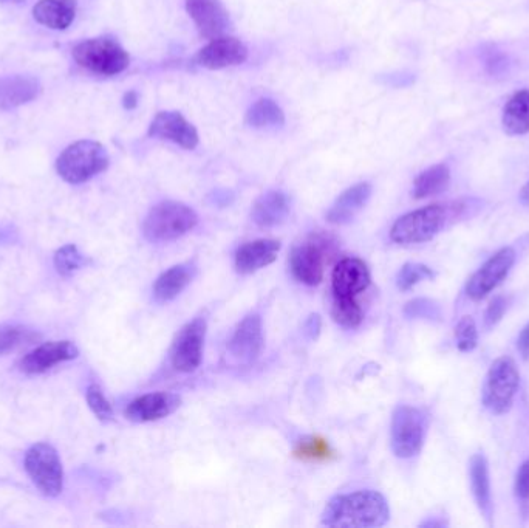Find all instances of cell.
<instances>
[{
	"label": "cell",
	"instance_id": "1",
	"mask_svg": "<svg viewBox=\"0 0 529 528\" xmlns=\"http://www.w3.org/2000/svg\"><path fill=\"white\" fill-rule=\"evenodd\" d=\"M390 508L383 494L373 490H359L341 494L328 502L322 513L325 527H383L389 522Z\"/></svg>",
	"mask_w": 529,
	"mask_h": 528
},
{
	"label": "cell",
	"instance_id": "2",
	"mask_svg": "<svg viewBox=\"0 0 529 528\" xmlns=\"http://www.w3.org/2000/svg\"><path fill=\"white\" fill-rule=\"evenodd\" d=\"M454 213L455 206L451 205L437 203V205L424 206L396 220L390 231V237L396 244H423L441 233Z\"/></svg>",
	"mask_w": 529,
	"mask_h": 528
},
{
	"label": "cell",
	"instance_id": "3",
	"mask_svg": "<svg viewBox=\"0 0 529 528\" xmlns=\"http://www.w3.org/2000/svg\"><path fill=\"white\" fill-rule=\"evenodd\" d=\"M109 162V154L103 144L93 140H81L70 144L69 148L59 155L56 169L65 182L79 185L106 171Z\"/></svg>",
	"mask_w": 529,
	"mask_h": 528
},
{
	"label": "cell",
	"instance_id": "4",
	"mask_svg": "<svg viewBox=\"0 0 529 528\" xmlns=\"http://www.w3.org/2000/svg\"><path fill=\"white\" fill-rule=\"evenodd\" d=\"M198 216L185 203L164 200L149 211L143 233L151 242H171L197 227Z\"/></svg>",
	"mask_w": 529,
	"mask_h": 528
},
{
	"label": "cell",
	"instance_id": "5",
	"mask_svg": "<svg viewBox=\"0 0 529 528\" xmlns=\"http://www.w3.org/2000/svg\"><path fill=\"white\" fill-rule=\"evenodd\" d=\"M336 253V240L332 234L313 233L304 244L297 245L290 256L294 278L302 284L318 285L324 278L325 264Z\"/></svg>",
	"mask_w": 529,
	"mask_h": 528
},
{
	"label": "cell",
	"instance_id": "6",
	"mask_svg": "<svg viewBox=\"0 0 529 528\" xmlns=\"http://www.w3.org/2000/svg\"><path fill=\"white\" fill-rule=\"evenodd\" d=\"M73 58L82 69L95 75L115 76L129 67V53L110 38H95L73 48Z\"/></svg>",
	"mask_w": 529,
	"mask_h": 528
},
{
	"label": "cell",
	"instance_id": "7",
	"mask_svg": "<svg viewBox=\"0 0 529 528\" xmlns=\"http://www.w3.org/2000/svg\"><path fill=\"white\" fill-rule=\"evenodd\" d=\"M520 374L516 361L511 357H500L489 367L483 386V405L492 414H505L511 409L517 388H519Z\"/></svg>",
	"mask_w": 529,
	"mask_h": 528
},
{
	"label": "cell",
	"instance_id": "8",
	"mask_svg": "<svg viewBox=\"0 0 529 528\" xmlns=\"http://www.w3.org/2000/svg\"><path fill=\"white\" fill-rule=\"evenodd\" d=\"M25 470L45 496H58L64 488V470L55 448L36 443L25 456Z\"/></svg>",
	"mask_w": 529,
	"mask_h": 528
},
{
	"label": "cell",
	"instance_id": "9",
	"mask_svg": "<svg viewBox=\"0 0 529 528\" xmlns=\"http://www.w3.org/2000/svg\"><path fill=\"white\" fill-rule=\"evenodd\" d=\"M426 434V417L413 406H400L393 412L392 450L401 459H412L423 448Z\"/></svg>",
	"mask_w": 529,
	"mask_h": 528
},
{
	"label": "cell",
	"instance_id": "10",
	"mask_svg": "<svg viewBox=\"0 0 529 528\" xmlns=\"http://www.w3.org/2000/svg\"><path fill=\"white\" fill-rule=\"evenodd\" d=\"M206 321L203 318H195L186 324L175 338L172 346V366L178 372H194L203 358V347H205Z\"/></svg>",
	"mask_w": 529,
	"mask_h": 528
},
{
	"label": "cell",
	"instance_id": "11",
	"mask_svg": "<svg viewBox=\"0 0 529 528\" xmlns=\"http://www.w3.org/2000/svg\"><path fill=\"white\" fill-rule=\"evenodd\" d=\"M516 262V251L506 247L485 262L480 270L475 271L474 276L466 285V293L472 301H482L483 298L494 292L506 276L509 275L512 265Z\"/></svg>",
	"mask_w": 529,
	"mask_h": 528
},
{
	"label": "cell",
	"instance_id": "12",
	"mask_svg": "<svg viewBox=\"0 0 529 528\" xmlns=\"http://www.w3.org/2000/svg\"><path fill=\"white\" fill-rule=\"evenodd\" d=\"M186 11L202 38H220L231 28L228 10L220 0H186Z\"/></svg>",
	"mask_w": 529,
	"mask_h": 528
},
{
	"label": "cell",
	"instance_id": "13",
	"mask_svg": "<svg viewBox=\"0 0 529 528\" xmlns=\"http://www.w3.org/2000/svg\"><path fill=\"white\" fill-rule=\"evenodd\" d=\"M246 59H248V48L240 39L233 36L211 39V42L195 56L198 66L209 70L240 66Z\"/></svg>",
	"mask_w": 529,
	"mask_h": 528
},
{
	"label": "cell",
	"instance_id": "14",
	"mask_svg": "<svg viewBox=\"0 0 529 528\" xmlns=\"http://www.w3.org/2000/svg\"><path fill=\"white\" fill-rule=\"evenodd\" d=\"M149 137L172 141L180 148L194 151L198 146V132L194 124L189 123L180 112H158L149 126Z\"/></svg>",
	"mask_w": 529,
	"mask_h": 528
},
{
	"label": "cell",
	"instance_id": "15",
	"mask_svg": "<svg viewBox=\"0 0 529 528\" xmlns=\"http://www.w3.org/2000/svg\"><path fill=\"white\" fill-rule=\"evenodd\" d=\"M78 354V347L72 341H50L28 352L19 363V369L28 375L44 374L58 364L75 360Z\"/></svg>",
	"mask_w": 529,
	"mask_h": 528
},
{
	"label": "cell",
	"instance_id": "16",
	"mask_svg": "<svg viewBox=\"0 0 529 528\" xmlns=\"http://www.w3.org/2000/svg\"><path fill=\"white\" fill-rule=\"evenodd\" d=\"M181 405V397L172 392H154L135 398L126 409V417L132 422L147 423L166 419Z\"/></svg>",
	"mask_w": 529,
	"mask_h": 528
},
{
	"label": "cell",
	"instance_id": "17",
	"mask_svg": "<svg viewBox=\"0 0 529 528\" xmlns=\"http://www.w3.org/2000/svg\"><path fill=\"white\" fill-rule=\"evenodd\" d=\"M229 354L243 364H251L259 358L263 349L262 319L248 315L237 327L229 340Z\"/></svg>",
	"mask_w": 529,
	"mask_h": 528
},
{
	"label": "cell",
	"instance_id": "18",
	"mask_svg": "<svg viewBox=\"0 0 529 528\" xmlns=\"http://www.w3.org/2000/svg\"><path fill=\"white\" fill-rule=\"evenodd\" d=\"M332 284L335 299H356L369 287V268L361 259H344L333 271Z\"/></svg>",
	"mask_w": 529,
	"mask_h": 528
},
{
	"label": "cell",
	"instance_id": "19",
	"mask_svg": "<svg viewBox=\"0 0 529 528\" xmlns=\"http://www.w3.org/2000/svg\"><path fill=\"white\" fill-rule=\"evenodd\" d=\"M280 251L279 240L259 239L242 245L236 253V268L242 275H251L273 264Z\"/></svg>",
	"mask_w": 529,
	"mask_h": 528
},
{
	"label": "cell",
	"instance_id": "20",
	"mask_svg": "<svg viewBox=\"0 0 529 528\" xmlns=\"http://www.w3.org/2000/svg\"><path fill=\"white\" fill-rule=\"evenodd\" d=\"M370 196H372V185L366 182L358 183L342 192L328 211V222L335 223V225L349 223L367 205Z\"/></svg>",
	"mask_w": 529,
	"mask_h": 528
},
{
	"label": "cell",
	"instance_id": "21",
	"mask_svg": "<svg viewBox=\"0 0 529 528\" xmlns=\"http://www.w3.org/2000/svg\"><path fill=\"white\" fill-rule=\"evenodd\" d=\"M290 214V199L282 191H268L256 200L253 206V216L260 228H274L284 223Z\"/></svg>",
	"mask_w": 529,
	"mask_h": 528
},
{
	"label": "cell",
	"instance_id": "22",
	"mask_svg": "<svg viewBox=\"0 0 529 528\" xmlns=\"http://www.w3.org/2000/svg\"><path fill=\"white\" fill-rule=\"evenodd\" d=\"M41 84L31 76H8L0 79V109H14L38 98Z\"/></svg>",
	"mask_w": 529,
	"mask_h": 528
},
{
	"label": "cell",
	"instance_id": "23",
	"mask_svg": "<svg viewBox=\"0 0 529 528\" xmlns=\"http://www.w3.org/2000/svg\"><path fill=\"white\" fill-rule=\"evenodd\" d=\"M36 22L52 30H65L76 16V0H39L33 8Z\"/></svg>",
	"mask_w": 529,
	"mask_h": 528
},
{
	"label": "cell",
	"instance_id": "24",
	"mask_svg": "<svg viewBox=\"0 0 529 528\" xmlns=\"http://www.w3.org/2000/svg\"><path fill=\"white\" fill-rule=\"evenodd\" d=\"M195 276L194 265L180 264L164 271L163 275L155 281L154 296L160 304L171 302L180 295Z\"/></svg>",
	"mask_w": 529,
	"mask_h": 528
},
{
	"label": "cell",
	"instance_id": "25",
	"mask_svg": "<svg viewBox=\"0 0 529 528\" xmlns=\"http://www.w3.org/2000/svg\"><path fill=\"white\" fill-rule=\"evenodd\" d=\"M503 131L511 137L529 134V90H519L503 109Z\"/></svg>",
	"mask_w": 529,
	"mask_h": 528
},
{
	"label": "cell",
	"instance_id": "26",
	"mask_svg": "<svg viewBox=\"0 0 529 528\" xmlns=\"http://www.w3.org/2000/svg\"><path fill=\"white\" fill-rule=\"evenodd\" d=\"M449 183H451V169L448 165L440 163L431 166L421 172L413 182V199L423 200L438 196L449 188Z\"/></svg>",
	"mask_w": 529,
	"mask_h": 528
},
{
	"label": "cell",
	"instance_id": "27",
	"mask_svg": "<svg viewBox=\"0 0 529 528\" xmlns=\"http://www.w3.org/2000/svg\"><path fill=\"white\" fill-rule=\"evenodd\" d=\"M245 123L254 129L284 126V110L271 98H260L246 112Z\"/></svg>",
	"mask_w": 529,
	"mask_h": 528
},
{
	"label": "cell",
	"instance_id": "28",
	"mask_svg": "<svg viewBox=\"0 0 529 528\" xmlns=\"http://www.w3.org/2000/svg\"><path fill=\"white\" fill-rule=\"evenodd\" d=\"M472 493L480 510L489 518L491 511V482H489L488 462L482 454H475L471 460Z\"/></svg>",
	"mask_w": 529,
	"mask_h": 528
},
{
	"label": "cell",
	"instance_id": "29",
	"mask_svg": "<svg viewBox=\"0 0 529 528\" xmlns=\"http://www.w3.org/2000/svg\"><path fill=\"white\" fill-rule=\"evenodd\" d=\"M293 454L296 459L302 460V462L314 463L330 462L336 457L328 440L321 436H310L299 440L294 446Z\"/></svg>",
	"mask_w": 529,
	"mask_h": 528
},
{
	"label": "cell",
	"instance_id": "30",
	"mask_svg": "<svg viewBox=\"0 0 529 528\" xmlns=\"http://www.w3.org/2000/svg\"><path fill=\"white\" fill-rule=\"evenodd\" d=\"M332 315L336 323L349 327V329L358 327L362 323V318H364L356 299H335Z\"/></svg>",
	"mask_w": 529,
	"mask_h": 528
},
{
	"label": "cell",
	"instance_id": "31",
	"mask_svg": "<svg viewBox=\"0 0 529 528\" xmlns=\"http://www.w3.org/2000/svg\"><path fill=\"white\" fill-rule=\"evenodd\" d=\"M84 264H86V258L79 253L75 245H65L61 250L56 251L55 267L61 275H73Z\"/></svg>",
	"mask_w": 529,
	"mask_h": 528
},
{
	"label": "cell",
	"instance_id": "32",
	"mask_svg": "<svg viewBox=\"0 0 529 528\" xmlns=\"http://www.w3.org/2000/svg\"><path fill=\"white\" fill-rule=\"evenodd\" d=\"M33 338L30 330L21 326H0V355L13 352Z\"/></svg>",
	"mask_w": 529,
	"mask_h": 528
},
{
	"label": "cell",
	"instance_id": "33",
	"mask_svg": "<svg viewBox=\"0 0 529 528\" xmlns=\"http://www.w3.org/2000/svg\"><path fill=\"white\" fill-rule=\"evenodd\" d=\"M432 276H434V273H432L431 268L426 267V265L406 264L401 268L400 273H398L396 284H398L400 290L407 292L410 288L415 287L418 282L432 278Z\"/></svg>",
	"mask_w": 529,
	"mask_h": 528
},
{
	"label": "cell",
	"instance_id": "34",
	"mask_svg": "<svg viewBox=\"0 0 529 528\" xmlns=\"http://www.w3.org/2000/svg\"><path fill=\"white\" fill-rule=\"evenodd\" d=\"M455 338H457V347L461 352H471L477 347V326L471 316H463L460 319V323L455 327Z\"/></svg>",
	"mask_w": 529,
	"mask_h": 528
},
{
	"label": "cell",
	"instance_id": "35",
	"mask_svg": "<svg viewBox=\"0 0 529 528\" xmlns=\"http://www.w3.org/2000/svg\"><path fill=\"white\" fill-rule=\"evenodd\" d=\"M87 403L99 420L107 422V420L113 419L112 405L98 384H90L89 389H87Z\"/></svg>",
	"mask_w": 529,
	"mask_h": 528
},
{
	"label": "cell",
	"instance_id": "36",
	"mask_svg": "<svg viewBox=\"0 0 529 528\" xmlns=\"http://www.w3.org/2000/svg\"><path fill=\"white\" fill-rule=\"evenodd\" d=\"M516 494L517 498L522 499V501L529 499V460L523 462L522 467L517 471Z\"/></svg>",
	"mask_w": 529,
	"mask_h": 528
},
{
	"label": "cell",
	"instance_id": "37",
	"mask_svg": "<svg viewBox=\"0 0 529 528\" xmlns=\"http://www.w3.org/2000/svg\"><path fill=\"white\" fill-rule=\"evenodd\" d=\"M503 312H505V302H503V299H494L491 302V306H489L488 313H486V323H488V326H494L495 323H499Z\"/></svg>",
	"mask_w": 529,
	"mask_h": 528
},
{
	"label": "cell",
	"instance_id": "38",
	"mask_svg": "<svg viewBox=\"0 0 529 528\" xmlns=\"http://www.w3.org/2000/svg\"><path fill=\"white\" fill-rule=\"evenodd\" d=\"M431 304L423 299H418V301L409 302L406 307V315L410 318H417V316H426L431 312Z\"/></svg>",
	"mask_w": 529,
	"mask_h": 528
},
{
	"label": "cell",
	"instance_id": "39",
	"mask_svg": "<svg viewBox=\"0 0 529 528\" xmlns=\"http://www.w3.org/2000/svg\"><path fill=\"white\" fill-rule=\"evenodd\" d=\"M321 327L322 323L319 315H311L310 318L307 319V323H305V333H307L310 340H316L319 333H321Z\"/></svg>",
	"mask_w": 529,
	"mask_h": 528
},
{
	"label": "cell",
	"instance_id": "40",
	"mask_svg": "<svg viewBox=\"0 0 529 528\" xmlns=\"http://www.w3.org/2000/svg\"><path fill=\"white\" fill-rule=\"evenodd\" d=\"M517 347H519L520 354L525 360L529 358V324H526L525 329L520 332L519 341H517Z\"/></svg>",
	"mask_w": 529,
	"mask_h": 528
},
{
	"label": "cell",
	"instance_id": "41",
	"mask_svg": "<svg viewBox=\"0 0 529 528\" xmlns=\"http://www.w3.org/2000/svg\"><path fill=\"white\" fill-rule=\"evenodd\" d=\"M123 104H124V107H126V109H129V110L135 109V107H137V104H138L137 93L135 92L126 93V96H124Z\"/></svg>",
	"mask_w": 529,
	"mask_h": 528
},
{
	"label": "cell",
	"instance_id": "42",
	"mask_svg": "<svg viewBox=\"0 0 529 528\" xmlns=\"http://www.w3.org/2000/svg\"><path fill=\"white\" fill-rule=\"evenodd\" d=\"M520 200H522L525 205H529V182L523 186L522 191H520Z\"/></svg>",
	"mask_w": 529,
	"mask_h": 528
},
{
	"label": "cell",
	"instance_id": "43",
	"mask_svg": "<svg viewBox=\"0 0 529 528\" xmlns=\"http://www.w3.org/2000/svg\"><path fill=\"white\" fill-rule=\"evenodd\" d=\"M0 2H4V4H19L22 0H0Z\"/></svg>",
	"mask_w": 529,
	"mask_h": 528
}]
</instances>
